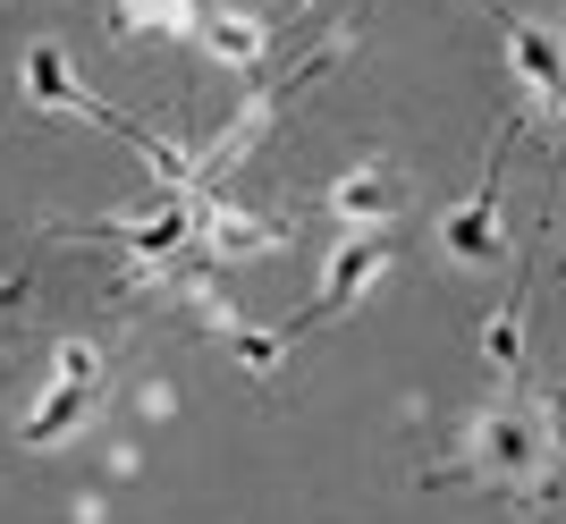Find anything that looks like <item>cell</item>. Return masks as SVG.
I'll return each mask as SVG.
<instances>
[{
	"label": "cell",
	"instance_id": "6da1fadb",
	"mask_svg": "<svg viewBox=\"0 0 566 524\" xmlns=\"http://www.w3.org/2000/svg\"><path fill=\"white\" fill-rule=\"evenodd\" d=\"M465 465L491 482V491L542 500L549 482H558V423H549L542 406H491L465 440Z\"/></svg>",
	"mask_w": 566,
	"mask_h": 524
},
{
	"label": "cell",
	"instance_id": "7a4b0ae2",
	"mask_svg": "<svg viewBox=\"0 0 566 524\" xmlns=\"http://www.w3.org/2000/svg\"><path fill=\"white\" fill-rule=\"evenodd\" d=\"M380 271H389V238H380V229H355V238L338 245L331 262H322V296H313V322L347 313L355 296H364V287L380 280Z\"/></svg>",
	"mask_w": 566,
	"mask_h": 524
},
{
	"label": "cell",
	"instance_id": "3957f363",
	"mask_svg": "<svg viewBox=\"0 0 566 524\" xmlns=\"http://www.w3.org/2000/svg\"><path fill=\"white\" fill-rule=\"evenodd\" d=\"M398 203H406V169L398 161H355L347 178L331 187V212L347 220V229H380Z\"/></svg>",
	"mask_w": 566,
	"mask_h": 524
},
{
	"label": "cell",
	"instance_id": "277c9868",
	"mask_svg": "<svg viewBox=\"0 0 566 524\" xmlns=\"http://www.w3.org/2000/svg\"><path fill=\"white\" fill-rule=\"evenodd\" d=\"M507 76H516L524 94H542V102H566V43L549 25L516 18L507 25Z\"/></svg>",
	"mask_w": 566,
	"mask_h": 524
},
{
	"label": "cell",
	"instance_id": "5b68a950",
	"mask_svg": "<svg viewBox=\"0 0 566 524\" xmlns=\"http://www.w3.org/2000/svg\"><path fill=\"white\" fill-rule=\"evenodd\" d=\"M195 238L212 245L220 262H254V254H280L287 229H271V220L237 212V203H195Z\"/></svg>",
	"mask_w": 566,
	"mask_h": 524
},
{
	"label": "cell",
	"instance_id": "8992f818",
	"mask_svg": "<svg viewBox=\"0 0 566 524\" xmlns=\"http://www.w3.org/2000/svg\"><path fill=\"white\" fill-rule=\"evenodd\" d=\"M195 43L212 51L220 69H262V60H271V25L254 18V9H203V18H195Z\"/></svg>",
	"mask_w": 566,
	"mask_h": 524
},
{
	"label": "cell",
	"instance_id": "52a82bcc",
	"mask_svg": "<svg viewBox=\"0 0 566 524\" xmlns=\"http://www.w3.org/2000/svg\"><path fill=\"white\" fill-rule=\"evenodd\" d=\"M25 94L43 102V111H85V119H102V127H127L118 111H102V102L69 76V51H60V43H34V51H25Z\"/></svg>",
	"mask_w": 566,
	"mask_h": 524
},
{
	"label": "cell",
	"instance_id": "ba28073f",
	"mask_svg": "<svg viewBox=\"0 0 566 524\" xmlns=\"http://www.w3.org/2000/svg\"><path fill=\"white\" fill-rule=\"evenodd\" d=\"M94 398L102 389H76V381H51L43 389V406L25 415V449H60L76 423H94Z\"/></svg>",
	"mask_w": 566,
	"mask_h": 524
},
{
	"label": "cell",
	"instance_id": "9c48e42d",
	"mask_svg": "<svg viewBox=\"0 0 566 524\" xmlns=\"http://www.w3.org/2000/svg\"><path fill=\"white\" fill-rule=\"evenodd\" d=\"M440 245H449L457 262H491L499 245H507V220H499V203H491V195H473L465 212L440 220Z\"/></svg>",
	"mask_w": 566,
	"mask_h": 524
},
{
	"label": "cell",
	"instance_id": "30bf717a",
	"mask_svg": "<svg viewBox=\"0 0 566 524\" xmlns=\"http://www.w3.org/2000/svg\"><path fill=\"white\" fill-rule=\"evenodd\" d=\"M482 364H491V373H516L524 364V296H507V305L482 322Z\"/></svg>",
	"mask_w": 566,
	"mask_h": 524
},
{
	"label": "cell",
	"instance_id": "8fae6325",
	"mask_svg": "<svg viewBox=\"0 0 566 524\" xmlns=\"http://www.w3.org/2000/svg\"><path fill=\"white\" fill-rule=\"evenodd\" d=\"M102 347H85V338H60V356H51V381H76V389H102Z\"/></svg>",
	"mask_w": 566,
	"mask_h": 524
},
{
	"label": "cell",
	"instance_id": "7c38bea8",
	"mask_svg": "<svg viewBox=\"0 0 566 524\" xmlns=\"http://www.w3.org/2000/svg\"><path fill=\"white\" fill-rule=\"evenodd\" d=\"M229 338H237V364H245V373H280V356H287L280 331H229Z\"/></svg>",
	"mask_w": 566,
	"mask_h": 524
},
{
	"label": "cell",
	"instance_id": "4fadbf2b",
	"mask_svg": "<svg viewBox=\"0 0 566 524\" xmlns=\"http://www.w3.org/2000/svg\"><path fill=\"white\" fill-rule=\"evenodd\" d=\"M558 136H566V102H558Z\"/></svg>",
	"mask_w": 566,
	"mask_h": 524
}]
</instances>
